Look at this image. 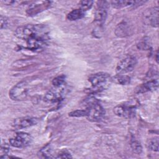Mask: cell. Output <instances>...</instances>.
I'll return each instance as SVG.
<instances>
[{"instance_id": "6da1fadb", "label": "cell", "mask_w": 159, "mask_h": 159, "mask_svg": "<svg viewBox=\"0 0 159 159\" xmlns=\"http://www.w3.org/2000/svg\"><path fill=\"white\" fill-rule=\"evenodd\" d=\"M15 36L24 40L39 38H49L48 29L42 24H27L18 27L14 32Z\"/></svg>"}, {"instance_id": "7a4b0ae2", "label": "cell", "mask_w": 159, "mask_h": 159, "mask_svg": "<svg viewBox=\"0 0 159 159\" xmlns=\"http://www.w3.org/2000/svg\"><path fill=\"white\" fill-rule=\"evenodd\" d=\"M88 81L92 86L91 88L88 89L89 92L95 93L106 89L109 86V81H111V78L109 74L106 72H98L91 75Z\"/></svg>"}, {"instance_id": "3957f363", "label": "cell", "mask_w": 159, "mask_h": 159, "mask_svg": "<svg viewBox=\"0 0 159 159\" xmlns=\"http://www.w3.org/2000/svg\"><path fill=\"white\" fill-rule=\"evenodd\" d=\"M31 84L29 81L24 80L14 85L9 91V98L14 101L25 99L30 91Z\"/></svg>"}, {"instance_id": "277c9868", "label": "cell", "mask_w": 159, "mask_h": 159, "mask_svg": "<svg viewBox=\"0 0 159 159\" xmlns=\"http://www.w3.org/2000/svg\"><path fill=\"white\" fill-rule=\"evenodd\" d=\"M86 118L91 122H99L105 116L104 107L96 100L90 101L86 108Z\"/></svg>"}, {"instance_id": "5b68a950", "label": "cell", "mask_w": 159, "mask_h": 159, "mask_svg": "<svg viewBox=\"0 0 159 159\" xmlns=\"http://www.w3.org/2000/svg\"><path fill=\"white\" fill-rule=\"evenodd\" d=\"M138 106L136 101H130L118 104L114 108V112L119 117L131 118L135 116V109Z\"/></svg>"}, {"instance_id": "8992f818", "label": "cell", "mask_w": 159, "mask_h": 159, "mask_svg": "<svg viewBox=\"0 0 159 159\" xmlns=\"http://www.w3.org/2000/svg\"><path fill=\"white\" fill-rule=\"evenodd\" d=\"M137 64V59L132 55H127L120 60L117 65V74H125L134 70Z\"/></svg>"}, {"instance_id": "52a82bcc", "label": "cell", "mask_w": 159, "mask_h": 159, "mask_svg": "<svg viewBox=\"0 0 159 159\" xmlns=\"http://www.w3.org/2000/svg\"><path fill=\"white\" fill-rule=\"evenodd\" d=\"M32 141V136L23 132H17L15 135L9 139V143L16 148H24L30 144Z\"/></svg>"}, {"instance_id": "ba28073f", "label": "cell", "mask_w": 159, "mask_h": 159, "mask_svg": "<svg viewBox=\"0 0 159 159\" xmlns=\"http://www.w3.org/2000/svg\"><path fill=\"white\" fill-rule=\"evenodd\" d=\"M63 86L58 87L54 86L47 91L44 96V101L48 103H55L60 101L66 92V88Z\"/></svg>"}, {"instance_id": "9c48e42d", "label": "cell", "mask_w": 159, "mask_h": 159, "mask_svg": "<svg viewBox=\"0 0 159 159\" xmlns=\"http://www.w3.org/2000/svg\"><path fill=\"white\" fill-rule=\"evenodd\" d=\"M143 20L148 25L154 27L158 25V7L157 6L148 8L143 14Z\"/></svg>"}, {"instance_id": "30bf717a", "label": "cell", "mask_w": 159, "mask_h": 159, "mask_svg": "<svg viewBox=\"0 0 159 159\" xmlns=\"http://www.w3.org/2000/svg\"><path fill=\"white\" fill-rule=\"evenodd\" d=\"M52 2L49 1H38L30 4L26 10V14L29 16H34L50 7Z\"/></svg>"}, {"instance_id": "8fae6325", "label": "cell", "mask_w": 159, "mask_h": 159, "mask_svg": "<svg viewBox=\"0 0 159 159\" xmlns=\"http://www.w3.org/2000/svg\"><path fill=\"white\" fill-rule=\"evenodd\" d=\"M39 122V119L34 117H22L14 120L12 125L16 129L27 128L36 125Z\"/></svg>"}, {"instance_id": "7c38bea8", "label": "cell", "mask_w": 159, "mask_h": 159, "mask_svg": "<svg viewBox=\"0 0 159 159\" xmlns=\"http://www.w3.org/2000/svg\"><path fill=\"white\" fill-rule=\"evenodd\" d=\"M108 2L107 1H98L97 8L94 14L95 22L101 25H102L107 17V7Z\"/></svg>"}, {"instance_id": "4fadbf2b", "label": "cell", "mask_w": 159, "mask_h": 159, "mask_svg": "<svg viewBox=\"0 0 159 159\" xmlns=\"http://www.w3.org/2000/svg\"><path fill=\"white\" fill-rule=\"evenodd\" d=\"M133 33V27L132 24L126 20L119 23L115 30V34L119 37H125L132 35Z\"/></svg>"}, {"instance_id": "5bb4252c", "label": "cell", "mask_w": 159, "mask_h": 159, "mask_svg": "<svg viewBox=\"0 0 159 159\" xmlns=\"http://www.w3.org/2000/svg\"><path fill=\"white\" fill-rule=\"evenodd\" d=\"M158 87V79H153L137 86L135 89L137 93H143L156 90Z\"/></svg>"}, {"instance_id": "9a60e30c", "label": "cell", "mask_w": 159, "mask_h": 159, "mask_svg": "<svg viewBox=\"0 0 159 159\" xmlns=\"http://www.w3.org/2000/svg\"><path fill=\"white\" fill-rule=\"evenodd\" d=\"M111 81L120 85H127L130 83V78L125 75L117 74L111 78Z\"/></svg>"}, {"instance_id": "2e32d148", "label": "cell", "mask_w": 159, "mask_h": 159, "mask_svg": "<svg viewBox=\"0 0 159 159\" xmlns=\"http://www.w3.org/2000/svg\"><path fill=\"white\" fill-rule=\"evenodd\" d=\"M84 16V12L80 8L74 9L70 12L67 16L66 18L69 20H76L83 18Z\"/></svg>"}, {"instance_id": "e0dca14e", "label": "cell", "mask_w": 159, "mask_h": 159, "mask_svg": "<svg viewBox=\"0 0 159 159\" xmlns=\"http://www.w3.org/2000/svg\"><path fill=\"white\" fill-rule=\"evenodd\" d=\"M134 1H112L111 2V6L116 9H120L126 6H134Z\"/></svg>"}, {"instance_id": "ac0fdd59", "label": "cell", "mask_w": 159, "mask_h": 159, "mask_svg": "<svg viewBox=\"0 0 159 159\" xmlns=\"http://www.w3.org/2000/svg\"><path fill=\"white\" fill-rule=\"evenodd\" d=\"M147 148L153 152L158 151V138L154 137L148 140L147 142Z\"/></svg>"}, {"instance_id": "d6986e66", "label": "cell", "mask_w": 159, "mask_h": 159, "mask_svg": "<svg viewBox=\"0 0 159 159\" xmlns=\"http://www.w3.org/2000/svg\"><path fill=\"white\" fill-rule=\"evenodd\" d=\"M65 80H66V76L64 75H61L53 78V80H52V84L53 85V86H55V87L61 86L65 84Z\"/></svg>"}, {"instance_id": "ffe728a7", "label": "cell", "mask_w": 159, "mask_h": 159, "mask_svg": "<svg viewBox=\"0 0 159 159\" xmlns=\"http://www.w3.org/2000/svg\"><path fill=\"white\" fill-rule=\"evenodd\" d=\"M51 152H52V149L50 146L47 145L39 151V154L40 155L39 157L42 158H52Z\"/></svg>"}, {"instance_id": "44dd1931", "label": "cell", "mask_w": 159, "mask_h": 159, "mask_svg": "<svg viewBox=\"0 0 159 159\" xmlns=\"http://www.w3.org/2000/svg\"><path fill=\"white\" fill-rule=\"evenodd\" d=\"M93 2V1H81L79 3L80 8L85 12L91 8Z\"/></svg>"}, {"instance_id": "7402d4cb", "label": "cell", "mask_w": 159, "mask_h": 159, "mask_svg": "<svg viewBox=\"0 0 159 159\" xmlns=\"http://www.w3.org/2000/svg\"><path fill=\"white\" fill-rule=\"evenodd\" d=\"M137 47L140 50H148L150 48V47H151L150 40H148V39H145V38L143 40H141L137 44Z\"/></svg>"}, {"instance_id": "603a6c76", "label": "cell", "mask_w": 159, "mask_h": 159, "mask_svg": "<svg viewBox=\"0 0 159 159\" xmlns=\"http://www.w3.org/2000/svg\"><path fill=\"white\" fill-rule=\"evenodd\" d=\"M130 146H131V148H132V150L134 151V152H135L137 154H140L142 151V145L137 140H132L131 142Z\"/></svg>"}, {"instance_id": "cb8c5ba5", "label": "cell", "mask_w": 159, "mask_h": 159, "mask_svg": "<svg viewBox=\"0 0 159 159\" xmlns=\"http://www.w3.org/2000/svg\"><path fill=\"white\" fill-rule=\"evenodd\" d=\"M69 116L70 117H83L86 116V110L85 109H78L69 112Z\"/></svg>"}, {"instance_id": "d4e9b609", "label": "cell", "mask_w": 159, "mask_h": 159, "mask_svg": "<svg viewBox=\"0 0 159 159\" xmlns=\"http://www.w3.org/2000/svg\"><path fill=\"white\" fill-rule=\"evenodd\" d=\"M57 158H72L71 154L70 153V152H68L67 150H62L61 151L58 155L55 157Z\"/></svg>"}, {"instance_id": "484cf974", "label": "cell", "mask_w": 159, "mask_h": 159, "mask_svg": "<svg viewBox=\"0 0 159 159\" xmlns=\"http://www.w3.org/2000/svg\"><path fill=\"white\" fill-rule=\"evenodd\" d=\"M8 25V20L6 17L1 16V29H6Z\"/></svg>"}, {"instance_id": "4316f807", "label": "cell", "mask_w": 159, "mask_h": 159, "mask_svg": "<svg viewBox=\"0 0 159 159\" xmlns=\"http://www.w3.org/2000/svg\"><path fill=\"white\" fill-rule=\"evenodd\" d=\"M1 152L2 153H3V154L2 155H7V153L9 152V146L7 145V143H5V144H2L1 145Z\"/></svg>"}, {"instance_id": "83f0119b", "label": "cell", "mask_w": 159, "mask_h": 159, "mask_svg": "<svg viewBox=\"0 0 159 159\" xmlns=\"http://www.w3.org/2000/svg\"><path fill=\"white\" fill-rule=\"evenodd\" d=\"M156 61L158 63V51L157 52V53H156Z\"/></svg>"}]
</instances>
